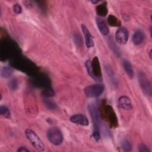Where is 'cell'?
<instances>
[{
	"mask_svg": "<svg viewBox=\"0 0 152 152\" xmlns=\"http://www.w3.org/2000/svg\"><path fill=\"white\" fill-rule=\"evenodd\" d=\"M101 113L103 118L112 127L118 126V121L116 113L112 107L103 101L101 106Z\"/></svg>",
	"mask_w": 152,
	"mask_h": 152,
	"instance_id": "cell-1",
	"label": "cell"
},
{
	"mask_svg": "<svg viewBox=\"0 0 152 152\" xmlns=\"http://www.w3.org/2000/svg\"><path fill=\"white\" fill-rule=\"evenodd\" d=\"M85 66L87 68L88 74L93 78L97 80V78L102 77L100 62L97 56L94 57L91 62L89 60H87L85 63Z\"/></svg>",
	"mask_w": 152,
	"mask_h": 152,
	"instance_id": "cell-2",
	"label": "cell"
},
{
	"mask_svg": "<svg viewBox=\"0 0 152 152\" xmlns=\"http://www.w3.org/2000/svg\"><path fill=\"white\" fill-rule=\"evenodd\" d=\"M89 111L91 114L93 122V139L97 141L100 138V117L98 110L96 107L93 105H90L89 106Z\"/></svg>",
	"mask_w": 152,
	"mask_h": 152,
	"instance_id": "cell-3",
	"label": "cell"
},
{
	"mask_svg": "<svg viewBox=\"0 0 152 152\" xmlns=\"http://www.w3.org/2000/svg\"><path fill=\"white\" fill-rule=\"evenodd\" d=\"M25 134L27 139L36 149L41 151L45 150V146L43 142L34 131L30 129H27L25 131Z\"/></svg>",
	"mask_w": 152,
	"mask_h": 152,
	"instance_id": "cell-4",
	"label": "cell"
},
{
	"mask_svg": "<svg viewBox=\"0 0 152 152\" xmlns=\"http://www.w3.org/2000/svg\"><path fill=\"white\" fill-rule=\"evenodd\" d=\"M47 137L49 141L55 145L61 144L64 138L62 132L56 127H52L48 130Z\"/></svg>",
	"mask_w": 152,
	"mask_h": 152,
	"instance_id": "cell-5",
	"label": "cell"
},
{
	"mask_svg": "<svg viewBox=\"0 0 152 152\" xmlns=\"http://www.w3.org/2000/svg\"><path fill=\"white\" fill-rule=\"evenodd\" d=\"M138 80L141 90L144 93L148 96H151L152 94L151 86L147 75L144 72H139Z\"/></svg>",
	"mask_w": 152,
	"mask_h": 152,
	"instance_id": "cell-6",
	"label": "cell"
},
{
	"mask_svg": "<svg viewBox=\"0 0 152 152\" xmlns=\"http://www.w3.org/2000/svg\"><path fill=\"white\" fill-rule=\"evenodd\" d=\"M104 91V86L102 84H92L84 88V93L88 97H96L100 96Z\"/></svg>",
	"mask_w": 152,
	"mask_h": 152,
	"instance_id": "cell-7",
	"label": "cell"
},
{
	"mask_svg": "<svg viewBox=\"0 0 152 152\" xmlns=\"http://www.w3.org/2000/svg\"><path fill=\"white\" fill-rule=\"evenodd\" d=\"M128 31L125 27L119 28L115 34L116 42L121 45H125L128 39Z\"/></svg>",
	"mask_w": 152,
	"mask_h": 152,
	"instance_id": "cell-8",
	"label": "cell"
},
{
	"mask_svg": "<svg viewBox=\"0 0 152 152\" xmlns=\"http://www.w3.org/2000/svg\"><path fill=\"white\" fill-rule=\"evenodd\" d=\"M70 121L78 125L87 126L89 124L87 118L82 114H75L71 116Z\"/></svg>",
	"mask_w": 152,
	"mask_h": 152,
	"instance_id": "cell-9",
	"label": "cell"
},
{
	"mask_svg": "<svg viewBox=\"0 0 152 152\" xmlns=\"http://www.w3.org/2000/svg\"><path fill=\"white\" fill-rule=\"evenodd\" d=\"M119 106L124 110H131L132 109V104L130 99L125 96H121L118 99Z\"/></svg>",
	"mask_w": 152,
	"mask_h": 152,
	"instance_id": "cell-10",
	"label": "cell"
},
{
	"mask_svg": "<svg viewBox=\"0 0 152 152\" xmlns=\"http://www.w3.org/2000/svg\"><path fill=\"white\" fill-rule=\"evenodd\" d=\"M81 28H82V30H83V32L84 37H85L86 45L87 47L88 48L93 47L94 46V41H93V37L91 36L90 32L89 31L87 27L84 24H83L81 26Z\"/></svg>",
	"mask_w": 152,
	"mask_h": 152,
	"instance_id": "cell-11",
	"label": "cell"
},
{
	"mask_svg": "<svg viewBox=\"0 0 152 152\" xmlns=\"http://www.w3.org/2000/svg\"><path fill=\"white\" fill-rule=\"evenodd\" d=\"M96 24L97 26V27L99 28V31L104 36H106L109 33V30L108 28V26L104 20H103L102 18H96Z\"/></svg>",
	"mask_w": 152,
	"mask_h": 152,
	"instance_id": "cell-12",
	"label": "cell"
},
{
	"mask_svg": "<svg viewBox=\"0 0 152 152\" xmlns=\"http://www.w3.org/2000/svg\"><path fill=\"white\" fill-rule=\"evenodd\" d=\"M145 40V34L141 30H137L132 37V41L134 45H140L142 44Z\"/></svg>",
	"mask_w": 152,
	"mask_h": 152,
	"instance_id": "cell-13",
	"label": "cell"
},
{
	"mask_svg": "<svg viewBox=\"0 0 152 152\" xmlns=\"http://www.w3.org/2000/svg\"><path fill=\"white\" fill-rule=\"evenodd\" d=\"M96 11L97 14L99 15H100L101 17L106 16L108 12L106 2H103V4H101L100 5H98L96 7Z\"/></svg>",
	"mask_w": 152,
	"mask_h": 152,
	"instance_id": "cell-14",
	"label": "cell"
},
{
	"mask_svg": "<svg viewBox=\"0 0 152 152\" xmlns=\"http://www.w3.org/2000/svg\"><path fill=\"white\" fill-rule=\"evenodd\" d=\"M123 66L124 69L130 78H132L134 77V71L132 68V66L130 62L128 61L124 60L123 61Z\"/></svg>",
	"mask_w": 152,
	"mask_h": 152,
	"instance_id": "cell-15",
	"label": "cell"
},
{
	"mask_svg": "<svg viewBox=\"0 0 152 152\" xmlns=\"http://www.w3.org/2000/svg\"><path fill=\"white\" fill-rule=\"evenodd\" d=\"M107 23L109 26L112 27H119L121 24V21L113 15H109L107 17Z\"/></svg>",
	"mask_w": 152,
	"mask_h": 152,
	"instance_id": "cell-16",
	"label": "cell"
},
{
	"mask_svg": "<svg viewBox=\"0 0 152 152\" xmlns=\"http://www.w3.org/2000/svg\"><path fill=\"white\" fill-rule=\"evenodd\" d=\"M1 75L4 78H9L11 77V75L12 74V70L11 68L8 66H4L1 72Z\"/></svg>",
	"mask_w": 152,
	"mask_h": 152,
	"instance_id": "cell-17",
	"label": "cell"
},
{
	"mask_svg": "<svg viewBox=\"0 0 152 152\" xmlns=\"http://www.w3.org/2000/svg\"><path fill=\"white\" fill-rule=\"evenodd\" d=\"M0 114L7 119L11 118L10 110L6 106L2 105L0 106Z\"/></svg>",
	"mask_w": 152,
	"mask_h": 152,
	"instance_id": "cell-18",
	"label": "cell"
},
{
	"mask_svg": "<svg viewBox=\"0 0 152 152\" xmlns=\"http://www.w3.org/2000/svg\"><path fill=\"white\" fill-rule=\"evenodd\" d=\"M121 148L125 151H129L131 150L132 146L131 143L127 140H123L121 143Z\"/></svg>",
	"mask_w": 152,
	"mask_h": 152,
	"instance_id": "cell-19",
	"label": "cell"
},
{
	"mask_svg": "<svg viewBox=\"0 0 152 152\" xmlns=\"http://www.w3.org/2000/svg\"><path fill=\"white\" fill-rule=\"evenodd\" d=\"M36 83L38 84V85H39V86H46V84L48 83V80L47 78H45L43 77H38L36 80Z\"/></svg>",
	"mask_w": 152,
	"mask_h": 152,
	"instance_id": "cell-20",
	"label": "cell"
},
{
	"mask_svg": "<svg viewBox=\"0 0 152 152\" xmlns=\"http://www.w3.org/2000/svg\"><path fill=\"white\" fill-rule=\"evenodd\" d=\"M138 151L140 152H150L148 148L144 144H140L138 145Z\"/></svg>",
	"mask_w": 152,
	"mask_h": 152,
	"instance_id": "cell-21",
	"label": "cell"
},
{
	"mask_svg": "<svg viewBox=\"0 0 152 152\" xmlns=\"http://www.w3.org/2000/svg\"><path fill=\"white\" fill-rule=\"evenodd\" d=\"M13 10L15 13L19 14L22 12V8L21 6L18 4H15L13 5Z\"/></svg>",
	"mask_w": 152,
	"mask_h": 152,
	"instance_id": "cell-22",
	"label": "cell"
},
{
	"mask_svg": "<svg viewBox=\"0 0 152 152\" xmlns=\"http://www.w3.org/2000/svg\"><path fill=\"white\" fill-rule=\"evenodd\" d=\"M43 94L45 97H51L53 96V90H52L51 88H48L46 90H45L43 92Z\"/></svg>",
	"mask_w": 152,
	"mask_h": 152,
	"instance_id": "cell-23",
	"label": "cell"
},
{
	"mask_svg": "<svg viewBox=\"0 0 152 152\" xmlns=\"http://www.w3.org/2000/svg\"><path fill=\"white\" fill-rule=\"evenodd\" d=\"M17 87V83L15 80H12L9 84V87L12 90H15Z\"/></svg>",
	"mask_w": 152,
	"mask_h": 152,
	"instance_id": "cell-24",
	"label": "cell"
},
{
	"mask_svg": "<svg viewBox=\"0 0 152 152\" xmlns=\"http://www.w3.org/2000/svg\"><path fill=\"white\" fill-rule=\"evenodd\" d=\"M45 104L47 106V107H48L49 108H52L53 109L55 107V104L53 102H52L49 100H46V102H45Z\"/></svg>",
	"mask_w": 152,
	"mask_h": 152,
	"instance_id": "cell-25",
	"label": "cell"
},
{
	"mask_svg": "<svg viewBox=\"0 0 152 152\" xmlns=\"http://www.w3.org/2000/svg\"><path fill=\"white\" fill-rule=\"evenodd\" d=\"M18 152H28L29 150L25 147H20L17 149Z\"/></svg>",
	"mask_w": 152,
	"mask_h": 152,
	"instance_id": "cell-26",
	"label": "cell"
},
{
	"mask_svg": "<svg viewBox=\"0 0 152 152\" xmlns=\"http://www.w3.org/2000/svg\"><path fill=\"white\" fill-rule=\"evenodd\" d=\"M99 1H91V2L94 4H97Z\"/></svg>",
	"mask_w": 152,
	"mask_h": 152,
	"instance_id": "cell-27",
	"label": "cell"
}]
</instances>
